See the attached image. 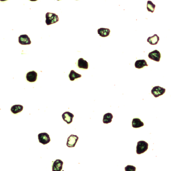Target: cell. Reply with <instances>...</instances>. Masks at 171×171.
Wrapping results in <instances>:
<instances>
[{
  "label": "cell",
  "mask_w": 171,
  "mask_h": 171,
  "mask_svg": "<svg viewBox=\"0 0 171 171\" xmlns=\"http://www.w3.org/2000/svg\"><path fill=\"white\" fill-rule=\"evenodd\" d=\"M45 23L47 25L56 23L59 20L58 15L53 13H47L45 15Z\"/></svg>",
  "instance_id": "cell-1"
},
{
  "label": "cell",
  "mask_w": 171,
  "mask_h": 171,
  "mask_svg": "<svg viewBox=\"0 0 171 171\" xmlns=\"http://www.w3.org/2000/svg\"><path fill=\"white\" fill-rule=\"evenodd\" d=\"M148 144L144 141H140L137 142L136 153L138 154L144 153L148 149Z\"/></svg>",
  "instance_id": "cell-2"
},
{
  "label": "cell",
  "mask_w": 171,
  "mask_h": 171,
  "mask_svg": "<svg viewBox=\"0 0 171 171\" xmlns=\"http://www.w3.org/2000/svg\"><path fill=\"white\" fill-rule=\"evenodd\" d=\"M165 88L159 86H156L153 88L151 91V93L155 98H157L163 95L165 93Z\"/></svg>",
  "instance_id": "cell-3"
},
{
  "label": "cell",
  "mask_w": 171,
  "mask_h": 171,
  "mask_svg": "<svg viewBox=\"0 0 171 171\" xmlns=\"http://www.w3.org/2000/svg\"><path fill=\"white\" fill-rule=\"evenodd\" d=\"M38 139L39 142L44 145L48 144L51 141L49 135L46 133H42L39 134Z\"/></svg>",
  "instance_id": "cell-4"
},
{
  "label": "cell",
  "mask_w": 171,
  "mask_h": 171,
  "mask_svg": "<svg viewBox=\"0 0 171 171\" xmlns=\"http://www.w3.org/2000/svg\"><path fill=\"white\" fill-rule=\"evenodd\" d=\"M79 137L75 135H71L68 138L67 146L68 147H74L79 140Z\"/></svg>",
  "instance_id": "cell-5"
},
{
  "label": "cell",
  "mask_w": 171,
  "mask_h": 171,
  "mask_svg": "<svg viewBox=\"0 0 171 171\" xmlns=\"http://www.w3.org/2000/svg\"><path fill=\"white\" fill-rule=\"evenodd\" d=\"M148 57L153 61L159 62L161 58V54L158 51L155 50L149 53Z\"/></svg>",
  "instance_id": "cell-6"
},
{
  "label": "cell",
  "mask_w": 171,
  "mask_h": 171,
  "mask_svg": "<svg viewBox=\"0 0 171 171\" xmlns=\"http://www.w3.org/2000/svg\"><path fill=\"white\" fill-rule=\"evenodd\" d=\"M19 42L22 45H27L31 43V39L27 35H21L19 37Z\"/></svg>",
  "instance_id": "cell-7"
},
{
  "label": "cell",
  "mask_w": 171,
  "mask_h": 171,
  "mask_svg": "<svg viewBox=\"0 0 171 171\" xmlns=\"http://www.w3.org/2000/svg\"><path fill=\"white\" fill-rule=\"evenodd\" d=\"M62 116L63 120L68 124H69L73 122V118L74 117V115L69 112H66L63 113Z\"/></svg>",
  "instance_id": "cell-8"
},
{
  "label": "cell",
  "mask_w": 171,
  "mask_h": 171,
  "mask_svg": "<svg viewBox=\"0 0 171 171\" xmlns=\"http://www.w3.org/2000/svg\"><path fill=\"white\" fill-rule=\"evenodd\" d=\"M63 163L61 160H56L52 165V171H61L62 170Z\"/></svg>",
  "instance_id": "cell-9"
},
{
  "label": "cell",
  "mask_w": 171,
  "mask_h": 171,
  "mask_svg": "<svg viewBox=\"0 0 171 171\" xmlns=\"http://www.w3.org/2000/svg\"><path fill=\"white\" fill-rule=\"evenodd\" d=\"M37 73L35 71H31L27 74V80L29 82H35L37 81Z\"/></svg>",
  "instance_id": "cell-10"
},
{
  "label": "cell",
  "mask_w": 171,
  "mask_h": 171,
  "mask_svg": "<svg viewBox=\"0 0 171 171\" xmlns=\"http://www.w3.org/2000/svg\"><path fill=\"white\" fill-rule=\"evenodd\" d=\"M110 31L108 28H100L98 30V34L102 37H108L110 35Z\"/></svg>",
  "instance_id": "cell-11"
},
{
  "label": "cell",
  "mask_w": 171,
  "mask_h": 171,
  "mask_svg": "<svg viewBox=\"0 0 171 171\" xmlns=\"http://www.w3.org/2000/svg\"><path fill=\"white\" fill-rule=\"evenodd\" d=\"M159 37L157 34H154L152 37H149L148 38L147 42L152 45H156L159 41Z\"/></svg>",
  "instance_id": "cell-12"
},
{
  "label": "cell",
  "mask_w": 171,
  "mask_h": 171,
  "mask_svg": "<svg viewBox=\"0 0 171 171\" xmlns=\"http://www.w3.org/2000/svg\"><path fill=\"white\" fill-rule=\"evenodd\" d=\"M78 67L79 68L87 69H88V63L83 58H80L78 61Z\"/></svg>",
  "instance_id": "cell-13"
},
{
  "label": "cell",
  "mask_w": 171,
  "mask_h": 171,
  "mask_svg": "<svg viewBox=\"0 0 171 171\" xmlns=\"http://www.w3.org/2000/svg\"><path fill=\"white\" fill-rule=\"evenodd\" d=\"M144 126V123L138 118H135L132 121V127L134 128H139Z\"/></svg>",
  "instance_id": "cell-14"
},
{
  "label": "cell",
  "mask_w": 171,
  "mask_h": 171,
  "mask_svg": "<svg viewBox=\"0 0 171 171\" xmlns=\"http://www.w3.org/2000/svg\"><path fill=\"white\" fill-rule=\"evenodd\" d=\"M146 66L148 67V65L145 60H138V61H136L135 63V67L136 68L139 69L142 68Z\"/></svg>",
  "instance_id": "cell-15"
},
{
  "label": "cell",
  "mask_w": 171,
  "mask_h": 171,
  "mask_svg": "<svg viewBox=\"0 0 171 171\" xmlns=\"http://www.w3.org/2000/svg\"><path fill=\"white\" fill-rule=\"evenodd\" d=\"M23 106L21 105H15L13 106L11 108V111L14 114H17L22 111Z\"/></svg>",
  "instance_id": "cell-16"
},
{
  "label": "cell",
  "mask_w": 171,
  "mask_h": 171,
  "mask_svg": "<svg viewBox=\"0 0 171 171\" xmlns=\"http://www.w3.org/2000/svg\"><path fill=\"white\" fill-rule=\"evenodd\" d=\"M113 115L111 113H107L105 114L103 117V122L104 124H108L111 122L113 118Z\"/></svg>",
  "instance_id": "cell-17"
},
{
  "label": "cell",
  "mask_w": 171,
  "mask_h": 171,
  "mask_svg": "<svg viewBox=\"0 0 171 171\" xmlns=\"http://www.w3.org/2000/svg\"><path fill=\"white\" fill-rule=\"evenodd\" d=\"M81 75L77 73L74 70H71L69 75V79L71 81H74L76 79L81 78Z\"/></svg>",
  "instance_id": "cell-18"
},
{
  "label": "cell",
  "mask_w": 171,
  "mask_h": 171,
  "mask_svg": "<svg viewBox=\"0 0 171 171\" xmlns=\"http://www.w3.org/2000/svg\"><path fill=\"white\" fill-rule=\"evenodd\" d=\"M155 5L152 2L150 1H148L147 4V9L148 11L151 13H153L154 12V9L155 8Z\"/></svg>",
  "instance_id": "cell-19"
},
{
  "label": "cell",
  "mask_w": 171,
  "mask_h": 171,
  "mask_svg": "<svg viewBox=\"0 0 171 171\" xmlns=\"http://www.w3.org/2000/svg\"><path fill=\"white\" fill-rule=\"evenodd\" d=\"M136 168L135 166H127L125 167V170L126 171H135Z\"/></svg>",
  "instance_id": "cell-20"
},
{
  "label": "cell",
  "mask_w": 171,
  "mask_h": 171,
  "mask_svg": "<svg viewBox=\"0 0 171 171\" xmlns=\"http://www.w3.org/2000/svg\"><path fill=\"white\" fill-rule=\"evenodd\" d=\"M30 1H38V0H30Z\"/></svg>",
  "instance_id": "cell-21"
},
{
  "label": "cell",
  "mask_w": 171,
  "mask_h": 171,
  "mask_svg": "<svg viewBox=\"0 0 171 171\" xmlns=\"http://www.w3.org/2000/svg\"><path fill=\"white\" fill-rule=\"evenodd\" d=\"M1 1H7V0H0Z\"/></svg>",
  "instance_id": "cell-22"
},
{
  "label": "cell",
  "mask_w": 171,
  "mask_h": 171,
  "mask_svg": "<svg viewBox=\"0 0 171 171\" xmlns=\"http://www.w3.org/2000/svg\"><path fill=\"white\" fill-rule=\"evenodd\" d=\"M57 1H60V0H57Z\"/></svg>",
  "instance_id": "cell-23"
}]
</instances>
